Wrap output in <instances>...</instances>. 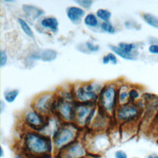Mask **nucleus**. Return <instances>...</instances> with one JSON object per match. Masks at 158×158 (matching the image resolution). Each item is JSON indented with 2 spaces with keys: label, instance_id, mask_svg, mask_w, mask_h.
<instances>
[{
  "label": "nucleus",
  "instance_id": "obj_34",
  "mask_svg": "<svg viewBox=\"0 0 158 158\" xmlns=\"http://www.w3.org/2000/svg\"><path fill=\"white\" fill-rule=\"evenodd\" d=\"M146 158H155V154H149L148 156H147Z\"/></svg>",
  "mask_w": 158,
  "mask_h": 158
},
{
  "label": "nucleus",
  "instance_id": "obj_4",
  "mask_svg": "<svg viewBox=\"0 0 158 158\" xmlns=\"http://www.w3.org/2000/svg\"><path fill=\"white\" fill-rule=\"evenodd\" d=\"M54 112L57 114L58 118L67 123L74 122L75 102L66 100L61 96L56 98Z\"/></svg>",
  "mask_w": 158,
  "mask_h": 158
},
{
  "label": "nucleus",
  "instance_id": "obj_23",
  "mask_svg": "<svg viewBox=\"0 0 158 158\" xmlns=\"http://www.w3.org/2000/svg\"><path fill=\"white\" fill-rule=\"evenodd\" d=\"M75 2L77 3L81 7L89 8L91 6L93 2L90 0H78L75 1Z\"/></svg>",
  "mask_w": 158,
  "mask_h": 158
},
{
  "label": "nucleus",
  "instance_id": "obj_16",
  "mask_svg": "<svg viewBox=\"0 0 158 158\" xmlns=\"http://www.w3.org/2000/svg\"><path fill=\"white\" fill-rule=\"evenodd\" d=\"M144 20L150 26L158 28V17L148 13L144 14L143 15Z\"/></svg>",
  "mask_w": 158,
  "mask_h": 158
},
{
  "label": "nucleus",
  "instance_id": "obj_28",
  "mask_svg": "<svg viewBox=\"0 0 158 158\" xmlns=\"http://www.w3.org/2000/svg\"><path fill=\"white\" fill-rule=\"evenodd\" d=\"M115 158H128L127 154L122 150H117L114 153Z\"/></svg>",
  "mask_w": 158,
  "mask_h": 158
},
{
  "label": "nucleus",
  "instance_id": "obj_13",
  "mask_svg": "<svg viewBox=\"0 0 158 158\" xmlns=\"http://www.w3.org/2000/svg\"><path fill=\"white\" fill-rule=\"evenodd\" d=\"M40 24L45 28L50 29L51 31H56L58 29L59 22L57 19L54 17H48L41 20Z\"/></svg>",
  "mask_w": 158,
  "mask_h": 158
},
{
  "label": "nucleus",
  "instance_id": "obj_15",
  "mask_svg": "<svg viewBox=\"0 0 158 158\" xmlns=\"http://www.w3.org/2000/svg\"><path fill=\"white\" fill-rule=\"evenodd\" d=\"M84 23L86 25L90 27H96L98 25L97 16L93 13L88 14L84 18Z\"/></svg>",
  "mask_w": 158,
  "mask_h": 158
},
{
  "label": "nucleus",
  "instance_id": "obj_36",
  "mask_svg": "<svg viewBox=\"0 0 158 158\" xmlns=\"http://www.w3.org/2000/svg\"><path fill=\"white\" fill-rule=\"evenodd\" d=\"M155 158H158V155L157 154H155Z\"/></svg>",
  "mask_w": 158,
  "mask_h": 158
},
{
  "label": "nucleus",
  "instance_id": "obj_10",
  "mask_svg": "<svg viewBox=\"0 0 158 158\" xmlns=\"http://www.w3.org/2000/svg\"><path fill=\"white\" fill-rule=\"evenodd\" d=\"M66 14L68 19L73 23H77L81 20L85 14V10L77 6H70L67 7Z\"/></svg>",
  "mask_w": 158,
  "mask_h": 158
},
{
  "label": "nucleus",
  "instance_id": "obj_9",
  "mask_svg": "<svg viewBox=\"0 0 158 158\" xmlns=\"http://www.w3.org/2000/svg\"><path fill=\"white\" fill-rule=\"evenodd\" d=\"M139 115V109L135 106L125 103L119 106L116 111V117L122 122H130L135 120Z\"/></svg>",
  "mask_w": 158,
  "mask_h": 158
},
{
  "label": "nucleus",
  "instance_id": "obj_3",
  "mask_svg": "<svg viewBox=\"0 0 158 158\" xmlns=\"http://www.w3.org/2000/svg\"><path fill=\"white\" fill-rule=\"evenodd\" d=\"M98 99L102 109L107 112H113L118 101V91L115 85L109 84L102 88L99 92Z\"/></svg>",
  "mask_w": 158,
  "mask_h": 158
},
{
  "label": "nucleus",
  "instance_id": "obj_6",
  "mask_svg": "<svg viewBox=\"0 0 158 158\" xmlns=\"http://www.w3.org/2000/svg\"><path fill=\"white\" fill-rule=\"evenodd\" d=\"M56 98L51 93H44L36 99L33 104V109L38 112L46 115L54 112Z\"/></svg>",
  "mask_w": 158,
  "mask_h": 158
},
{
  "label": "nucleus",
  "instance_id": "obj_11",
  "mask_svg": "<svg viewBox=\"0 0 158 158\" xmlns=\"http://www.w3.org/2000/svg\"><path fill=\"white\" fill-rule=\"evenodd\" d=\"M57 53L55 50L46 49L40 52H36L33 55V57L36 59H41L45 62H51L56 59Z\"/></svg>",
  "mask_w": 158,
  "mask_h": 158
},
{
  "label": "nucleus",
  "instance_id": "obj_19",
  "mask_svg": "<svg viewBox=\"0 0 158 158\" xmlns=\"http://www.w3.org/2000/svg\"><path fill=\"white\" fill-rule=\"evenodd\" d=\"M19 91L16 89L8 91L4 93V99L7 102H13L19 96Z\"/></svg>",
  "mask_w": 158,
  "mask_h": 158
},
{
  "label": "nucleus",
  "instance_id": "obj_29",
  "mask_svg": "<svg viewBox=\"0 0 158 158\" xmlns=\"http://www.w3.org/2000/svg\"><path fill=\"white\" fill-rule=\"evenodd\" d=\"M149 52L151 54H158V44L151 45L148 48Z\"/></svg>",
  "mask_w": 158,
  "mask_h": 158
},
{
  "label": "nucleus",
  "instance_id": "obj_24",
  "mask_svg": "<svg viewBox=\"0 0 158 158\" xmlns=\"http://www.w3.org/2000/svg\"><path fill=\"white\" fill-rule=\"evenodd\" d=\"M7 61V55L6 51H4L2 49L0 51V65L1 67H4Z\"/></svg>",
  "mask_w": 158,
  "mask_h": 158
},
{
  "label": "nucleus",
  "instance_id": "obj_33",
  "mask_svg": "<svg viewBox=\"0 0 158 158\" xmlns=\"http://www.w3.org/2000/svg\"><path fill=\"white\" fill-rule=\"evenodd\" d=\"M4 152L2 147L1 146V148H0V157L2 158L4 156Z\"/></svg>",
  "mask_w": 158,
  "mask_h": 158
},
{
  "label": "nucleus",
  "instance_id": "obj_22",
  "mask_svg": "<svg viewBox=\"0 0 158 158\" xmlns=\"http://www.w3.org/2000/svg\"><path fill=\"white\" fill-rule=\"evenodd\" d=\"M118 47L126 52L131 53V51L135 48V45L133 43L121 42L118 44Z\"/></svg>",
  "mask_w": 158,
  "mask_h": 158
},
{
  "label": "nucleus",
  "instance_id": "obj_21",
  "mask_svg": "<svg viewBox=\"0 0 158 158\" xmlns=\"http://www.w3.org/2000/svg\"><path fill=\"white\" fill-rule=\"evenodd\" d=\"M101 28L103 31L110 34H114L115 32L114 27L109 21L102 22L101 24Z\"/></svg>",
  "mask_w": 158,
  "mask_h": 158
},
{
  "label": "nucleus",
  "instance_id": "obj_8",
  "mask_svg": "<svg viewBox=\"0 0 158 158\" xmlns=\"http://www.w3.org/2000/svg\"><path fill=\"white\" fill-rule=\"evenodd\" d=\"M24 120L25 124L30 130L41 133L44 128L48 118H46V115L33 109L26 113Z\"/></svg>",
  "mask_w": 158,
  "mask_h": 158
},
{
  "label": "nucleus",
  "instance_id": "obj_32",
  "mask_svg": "<svg viewBox=\"0 0 158 158\" xmlns=\"http://www.w3.org/2000/svg\"><path fill=\"white\" fill-rule=\"evenodd\" d=\"M0 109H1V113H2L4 109H5V104H4L2 101H1V103H0Z\"/></svg>",
  "mask_w": 158,
  "mask_h": 158
},
{
  "label": "nucleus",
  "instance_id": "obj_26",
  "mask_svg": "<svg viewBox=\"0 0 158 158\" xmlns=\"http://www.w3.org/2000/svg\"><path fill=\"white\" fill-rule=\"evenodd\" d=\"M86 48L89 51H91V52H96L99 50V46L98 45H96V44H93L91 42H86Z\"/></svg>",
  "mask_w": 158,
  "mask_h": 158
},
{
  "label": "nucleus",
  "instance_id": "obj_18",
  "mask_svg": "<svg viewBox=\"0 0 158 158\" xmlns=\"http://www.w3.org/2000/svg\"><path fill=\"white\" fill-rule=\"evenodd\" d=\"M112 15L111 12L105 9H99L96 11V16L99 19L102 20L103 22H107L109 21V19H110Z\"/></svg>",
  "mask_w": 158,
  "mask_h": 158
},
{
  "label": "nucleus",
  "instance_id": "obj_17",
  "mask_svg": "<svg viewBox=\"0 0 158 158\" xmlns=\"http://www.w3.org/2000/svg\"><path fill=\"white\" fill-rule=\"evenodd\" d=\"M18 22H19V23L22 30H23V33L26 35H27L28 37L33 38L34 37L33 32L31 28H30V27L27 23V22L21 18L18 19Z\"/></svg>",
  "mask_w": 158,
  "mask_h": 158
},
{
  "label": "nucleus",
  "instance_id": "obj_14",
  "mask_svg": "<svg viewBox=\"0 0 158 158\" xmlns=\"http://www.w3.org/2000/svg\"><path fill=\"white\" fill-rule=\"evenodd\" d=\"M109 48L110 50L113 52V53L117 54L119 57L126 59V60H133L135 59L134 56L131 53H128L119 48L118 46H114V45H110Z\"/></svg>",
  "mask_w": 158,
  "mask_h": 158
},
{
  "label": "nucleus",
  "instance_id": "obj_20",
  "mask_svg": "<svg viewBox=\"0 0 158 158\" xmlns=\"http://www.w3.org/2000/svg\"><path fill=\"white\" fill-rule=\"evenodd\" d=\"M102 62L104 64H107L108 63L111 62L112 64L115 65L117 63V59L114 53L109 52L102 57Z\"/></svg>",
  "mask_w": 158,
  "mask_h": 158
},
{
  "label": "nucleus",
  "instance_id": "obj_37",
  "mask_svg": "<svg viewBox=\"0 0 158 158\" xmlns=\"http://www.w3.org/2000/svg\"><path fill=\"white\" fill-rule=\"evenodd\" d=\"M135 158H138V157H135Z\"/></svg>",
  "mask_w": 158,
  "mask_h": 158
},
{
  "label": "nucleus",
  "instance_id": "obj_7",
  "mask_svg": "<svg viewBox=\"0 0 158 158\" xmlns=\"http://www.w3.org/2000/svg\"><path fill=\"white\" fill-rule=\"evenodd\" d=\"M86 154L84 144L76 140L58 151L56 156L58 158H85Z\"/></svg>",
  "mask_w": 158,
  "mask_h": 158
},
{
  "label": "nucleus",
  "instance_id": "obj_30",
  "mask_svg": "<svg viewBox=\"0 0 158 158\" xmlns=\"http://www.w3.org/2000/svg\"><path fill=\"white\" fill-rule=\"evenodd\" d=\"M33 158H58L57 156H54L53 154H49V155H44L42 156H39V157H35Z\"/></svg>",
  "mask_w": 158,
  "mask_h": 158
},
{
  "label": "nucleus",
  "instance_id": "obj_5",
  "mask_svg": "<svg viewBox=\"0 0 158 158\" xmlns=\"http://www.w3.org/2000/svg\"><path fill=\"white\" fill-rule=\"evenodd\" d=\"M101 90V89H98L95 84L85 83L77 89L75 93V97L81 102L94 101L99 98L97 92H100Z\"/></svg>",
  "mask_w": 158,
  "mask_h": 158
},
{
  "label": "nucleus",
  "instance_id": "obj_2",
  "mask_svg": "<svg viewBox=\"0 0 158 158\" xmlns=\"http://www.w3.org/2000/svg\"><path fill=\"white\" fill-rule=\"evenodd\" d=\"M76 124H61L52 136L54 151L57 152L77 140Z\"/></svg>",
  "mask_w": 158,
  "mask_h": 158
},
{
  "label": "nucleus",
  "instance_id": "obj_31",
  "mask_svg": "<svg viewBox=\"0 0 158 158\" xmlns=\"http://www.w3.org/2000/svg\"><path fill=\"white\" fill-rule=\"evenodd\" d=\"M14 158H27L25 155L24 154H21V153H19V154H17L15 156Z\"/></svg>",
  "mask_w": 158,
  "mask_h": 158
},
{
  "label": "nucleus",
  "instance_id": "obj_1",
  "mask_svg": "<svg viewBox=\"0 0 158 158\" xmlns=\"http://www.w3.org/2000/svg\"><path fill=\"white\" fill-rule=\"evenodd\" d=\"M22 148L23 154L29 156L31 158L53 154L54 152L52 138L33 130L28 131L25 133Z\"/></svg>",
  "mask_w": 158,
  "mask_h": 158
},
{
  "label": "nucleus",
  "instance_id": "obj_35",
  "mask_svg": "<svg viewBox=\"0 0 158 158\" xmlns=\"http://www.w3.org/2000/svg\"><path fill=\"white\" fill-rule=\"evenodd\" d=\"M156 124L157 127H158V115H157V116L156 117Z\"/></svg>",
  "mask_w": 158,
  "mask_h": 158
},
{
  "label": "nucleus",
  "instance_id": "obj_12",
  "mask_svg": "<svg viewBox=\"0 0 158 158\" xmlns=\"http://www.w3.org/2000/svg\"><path fill=\"white\" fill-rule=\"evenodd\" d=\"M22 10L27 16L33 20L36 19L44 13L42 9L35 6L30 4H23L22 6Z\"/></svg>",
  "mask_w": 158,
  "mask_h": 158
},
{
  "label": "nucleus",
  "instance_id": "obj_27",
  "mask_svg": "<svg viewBox=\"0 0 158 158\" xmlns=\"http://www.w3.org/2000/svg\"><path fill=\"white\" fill-rule=\"evenodd\" d=\"M138 97H139V93L136 89H131L128 91V98L130 99L135 100V99H136Z\"/></svg>",
  "mask_w": 158,
  "mask_h": 158
},
{
  "label": "nucleus",
  "instance_id": "obj_25",
  "mask_svg": "<svg viewBox=\"0 0 158 158\" xmlns=\"http://www.w3.org/2000/svg\"><path fill=\"white\" fill-rule=\"evenodd\" d=\"M118 101L120 102H122L124 104V102L127 101L128 98V92L126 91H123L121 92L118 91Z\"/></svg>",
  "mask_w": 158,
  "mask_h": 158
}]
</instances>
